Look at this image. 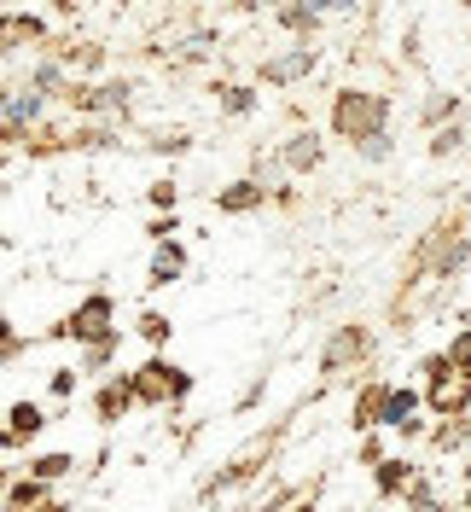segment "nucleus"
<instances>
[{
  "instance_id": "5701e85b",
  "label": "nucleus",
  "mask_w": 471,
  "mask_h": 512,
  "mask_svg": "<svg viewBox=\"0 0 471 512\" xmlns=\"http://www.w3.org/2000/svg\"><path fill=\"white\" fill-rule=\"evenodd\" d=\"M152 152H163V158H187L192 134H187V128H163V134H152Z\"/></svg>"
},
{
  "instance_id": "58836bf2",
  "label": "nucleus",
  "mask_w": 471,
  "mask_h": 512,
  "mask_svg": "<svg viewBox=\"0 0 471 512\" xmlns=\"http://www.w3.org/2000/svg\"><path fill=\"white\" fill-rule=\"evenodd\" d=\"M117 6H128V0H117Z\"/></svg>"
},
{
  "instance_id": "9b49d317",
  "label": "nucleus",
  "mask_w": 471,
  "mask_h": 512,
  "mask_svg": "<svg viewBox=\"0 0 471 512\" xmlns=\"http://www.w3.org/2000/svg\"><path fill=\"white\" fill-rule=\"evenodd\" d=\"M24 88H35V94H47L53 105H59V94L70 88V76H64V64L53 59V53H35L30 70H24Z\"/></svg>"
},
{
  "instance_id": "0eeeda50",
  "label": "nucleus",
  "mask_w": 471,
  "mask_h": 512,
  "mask_svg": "<svg viewBox=\"0 0 471 512\" xmlns=\"http://www.w3.org/2000/svg\"><path fill=\"white\" fill-rule=\"evenodd\" d=\"M268 18H274V30H280L285 41H314V35L326 30V24L314 18V6H309V0H280V6L268 12Z\"/></svg>"
},
{
  "instance_id": "c85d7f7f",
  "label": "nucleus",
  "mask_w": 471,
  "mask_h": 512,
  "mask_svg": "<svg viewBox=\"0 0 471 512\" xmlns=\"http://www.w3.org/2000/svg\"><path fill=\"white\" fill-rule=\"evenodd\" d=\"M146 198H152L157 210H175V198H181V187H175V181H152V187H146Z\"/></svg>"
},
{
  "instance_id": "4468645a",
  "label": "nucleus",
  "mask_w": 471,
  "mask_h": 512,
  "mask_svg": "<svg viewBox=\"0 0 471 512\" xmlns=\"http://www.w3.org/2000/svg\"><path fill=\"white\" fill-rule=\"evenodd\" d=\"M413 408H419V390H408V384H390L384 390V408H378V425H402V419H413Z\"/></svg>"
},
{
  "instance_id": "f8f14e48",
  "label": "nucleus",
  "mask_w": 471,
  "mask_h": 512,
  "mask_svg": "<svg viewBox=\"0 0 471 512\" xmlns=\"http://www.w3.org/2000/svg\"><path fill=\"white\" fill-rule=\"evenodd\" d=\"M128 408H134V384H128V373H123V379H105V384H99V396H94L99 425H117Z\"/></svg>"
},
{
  "instance_id": "72a5a7b5",
  "label": "nucleus",
  "mask_w": 471,
  "mask_h": 512,
  "mask_svg": "<svg viewBox=\"0 0 471 512\" xmlns=\"http://www.w3.org/2000/svg\"><path fill=\"white\" fill-rule=\"evenodd\" d=\"M280 0H233V12H274Z\"/></svg>"
},
{
  "instance_id": "7c9ffc66",
  "label": "nucleus",
  "mask_w": 471,
  "mask_h": 512,
  "mask_svg": "<svg viewBox=\"0 0 471 512\" xmlns=\"http://www.w3.org/2000/svg\"><path fill=\"white\" fill-rule=\"evenodd\" d=\"M146 233H152L157 245H163V239H175V233H181V222H175V210H169V216H157V222L146 227Z\"/></svg>"
},
{
  "instance_id": "2eb2a0df",
  "label": "nucleus",
  "mask_w": 471,
  "mask_h": 512,
  "mask_svg": "<svg viewBox=\"0 0 471 512\" xmlns=\"http://www.w3.org/2000/svg\"><path fill=\"white\" fill-rule=\"evenodd\" d=\"M181 268H187V251H181L175 239H163L157 256H152V280H146V286H169V280H181Z\"/></svg>"
},
{
  "instance_id": "6ab92c4d",
  "label": "nucleus",
  "mask_w": 471,
  "mask_h": 512,
  "mask_svg": "<svg viewBox=\"0 0 471 512\" xmlns=\"http://www.w3.org/2000/svg\"><path fill=\"white\" fill-rule=\"evenodd\" d=\"M6 507H12V512L47 507V483H35V478H24V483H6Z\"/></svg>"
},
{
  "instance_id": "39448f33",
  "label": "nucleus",
  "mask_w": 471,
  "mask_h": 512,
  "mask_svg": "<svg viewBox=\"0 0 471 512\" xmlns=\"http://www.w3.org/2000/svg\"><path fill=\"white\" fill-rule=\"evenodd\" d=\"M274 158H280L285 175H314V169L326 163V140H320L314 128L297 123V128H291V134L280 140V146H274Z\"/></svg>"
},
{
  "instance_id": "f257e3e1",
  "label": "nucleus",
  "mask_w": 471,
  "mask_h": 512,
  "mask_svg": "<svg viewBox=\"0 0 471 512\" xmlns=\"http://www.w3.org/2000/svg\"><path fill=\"white\" fill-rule=\"evenodd\" d=\"M396 117V94H384V88H361V82H344L338 94H332V111H326V128L355 146V140H367L378 128H390Z\"/></svg>"
},
{
  "instance_id": "7ed1b4c3",
  "label": "nucleus",
  "mask_w": 471,
  "mask_h": 512,
  "mask_svg": "<svg viewBox=\"0 0 471 512\" xmlns=\"http://www.w3.org/2000/svg\"><path fill=\"white\" fill-rule=\"evenodd\" d=\"M47 41H53V18L47 12L0 6V64L12 59V53H24V47H41L47 53Z\"/></svg>"
},
{
  "instance_id": "4be33fe9",
  "label": "nucleus",
  "mask_w": 471,
  "mask_h": 512,
  "mask_svg": "<svg viewBox=\"0 0 471 512\" xmlns=\"http://www.w3.org/2000/svg\"><path fill=\"white\" fill-rule=\"evenodd\" d=\"M70 466H76L70 454H41V460H30V478H35V483H59Z\"/></svg>"
},
{
  "instance_id": "a878e982",
  "label": "nucleus",
  "mask_w": 471,
  "mask_h": 512,
  "mask_svg": "<svg viewBox=\"0 0 471 512\" xmlns=\"http://www.w3.org/2000/svg\"><path fill=\"white\" fill-rule=\"evenodd\" d=\"M419 41H425V30H419V18H413L408 30H402V64H408V70H419V64H425V53H419Z\"/></svg>"
},
{
  "instance_id": "412c9836",
  "label": "nucleus",
  "mask_w": 471,
  "mask_h": 512,
  "mask_svg": "<svg viewBox=\"0 0 471 512\" xmlns=\"http://www.w3.org/2000/svg\"><path fill=\"white\" fill-rule=\"evenodd\" d=\"M384 390H390V384H367V390L355 396V425H361V431H367V425H378V408H384Z\"/></svg>"
},
{
  "instance_id": "4c0bfd02",
  "label": "nucleus",
  "mask_w": 471,
  "mask_h": 512,
  "mask_svg": "<svg viewBox=\"0 0 471 512\" xmlns=\"http://www.w3.org/2000/svg\"><path fill=\"white\" fill-rule=\"evenodd\" d=\"M460 6H466V12H471V0H460Z\"/></svg>"
},
{
  "instance_id": "dca6fc26",
  "label": "nucleus",
  "mask_w": 471,
  "mask_h": 512,
  "mask_svg": "<svg viewBox=\"0 0 471 512\" xmlns=\"http://www.w3.org/2000/svg\"><path fill=\"white\" fill-rule=\"evenodd\" d=\"M41 425H47V414H41L35 402H12V414H6V431H12V443H30Z\"/></svg>"
},
{
  "instance_id": "473e14b6",
  "label": "nucleus",
  "mask_w": 471,
  "mask_h": 512,
  "mask_svg": "<svg viewBox=\"0 0 471 512\" xmlns=\"http://www.w3.org/2000/svg\"><path fill=\"white\" fill-rule=\"evenodd\" d=\"M82 6H88V0H47V12H53V18H76Z\"/></svg>"
},
{
  "instance_id": "aec40b11",
  "label": "nucleus",
  "mask_w": 471,
  "mask_h": 512,
  "mask_svg": "<svg viewBox=\"0 0 471 512\" xmlns=\"http://www.w3.org/2000/svg\"><path fill=\"white\" fill-rule=\"evenodd\" d=\"M408 483H413L408 460H378V495H402Z\"/></svg>"
},
{
  "instance_id": "f3484780",
  "label": "nucleus",
  "mask_w": 471,
  "mask_h": 512,
  "mask_svg": "<svg viewBox=\"0 0 471 512\" xmlns=\"http://www.w3.org/2000/svg\"><path fill=\"white\" fill-rule=\"evenodd\" d=\"M349 152H355L361 163H390L396 158V128H378V134H367V140H355Z\"/></svg>"
},
{
  "instance_id": "ddd939ff",
  "label": "nucleus",
  "mask_w": 471,
  "mask_h": 512,
  "mask_svg": "<svg viewBox=\"0 0 471 512\" xmlns=\"http://www.w3.org/2000/svg\"><path fill=\"white\" fill-rule=\"evenodd\" d=\"M128 384H134V402L163 408V402H169V361H146L140 373H128Z\"/></svg>"
},
{
  "instance_id": "6e6552de",
  "label": "nucleus",
  "mask_w": 471,
  "mask_h": 512,
  "mask_svg": "<svg viewBox=\"0 0 471 512\" xmlns=\"http://www.w3.org/2000/svg\"><path fill=\"white\" fill-rule=\"evenodd\" d=\"M268 204V187L262 181H251V175H239V181H227V187L216 192V210L221 216H251V210H262Z\"/></svg>"
},
{
  "instance_id": "e433bc0d",
  "label": "nucleus",
  "mask_w": 471,
  "mask_h": 512,
  "mask_svg": "<svg viewBox=\"0 0 471 512\" xmlns=\"http://www.w3.org/2000/svg\"><path fill=\"white\" fill-rule=\"evenodd\" d=\"M262 512H285V507H262Z\"/></svg>"
},
{
  "instance_id": "1a4fd4ad",
  "label": "nucleus",
  "mask_w": 471,
  "mask_h": 512,
  "mask_svg": "<svg viewBox=\"0 0 471 512\" xmlns=\"http://www.w3.org/2000/svg\"><path fill=\"white\" fill-rule=\"evenodd\" d=\"M361 355H367V326H338L332 344H326V355H320V367H326V373H344L349 361H361Z\"/></svg>"
},
{
  "instance_id": "f03ea898",
  "label": "nucleus",
  "mask_w": 471,
  "mask_h": 512,
  "mask_svg": "<svg viewBox=\"0 0 471 512\" xmlns=\"http://www.w3.org/2000/svg\"><path fill=\"white\" fill-rule=\"evenodd\" d=\"M314 70H320V47L314 41H285L274 53H262L256 59V88H274V94H291V88H303Z\"/></svg>"
},
{
  "instance_id": "2f4dec72",
  "label": "nucleus",
  "mask_w": 471,
  "mask_h": 512,
  "mask_svg": "<svg viewBox=\"0 0 471 512\" xmlns=\"http://www.w3.org/2000/svg\"><path fill=\"white\" fill-rule=\"evenodd\" d=\"M47 390H53V396H76V373H70V367H59V373H53V384H47Z\"/></svg>"
},
{
  "instance_id": "bb28decb",
  "label": "nucleus",
  "mask_w": 471,
  "mask_h": 512,
  "mask_svg": "<svg viewBox=\"0 0 471 512\" xmlns=\"http://www.w3.org/2000/svg\"><path fill=\"white\" fill-rule=\"evenodd\" d=\"M314 18L326 24V18H349V12H361V0H309Z\"/></svg>"
},
{
  "instance_id": "a211bd4d",
  "label": "nucleus",
  "mask_w": 471,
  "mask_h": 512,
  "mask_svg": "<svg viewBox=\"0 0 471 512\" xmlns=\"http://www.w3.org/2000/svg\"><path fill=\"white\" fill-rule=\"evenodd\" d=\"M425 152L431 158H454V152H466V123H442V128H431V140H425Z\"/></svg>"
},
{
  "instance_id": "9d476101",
  "label": "nucleus",
  "mask_w": 471,
  "mask_h": 512,
  "mask_svg": "<svg viewBox=\"0 0 471 512\" xmlns=\"http://www.w3.org/2000/svg\"><path fill=\"white\" fill-rule=\"evenodd\" d=\"M442 123H466V99L448 94V88H431V94L419 99V128L431 134V128H442Z\"/></svg>"
},
{
  "instance_id": "c9c22d12",
  "label": "nucleus",
  "mask_w": 471,
  "mask_h": 512,
  "mask_svg": "<svg viewBox=\"0 0 471 512\" xmlns=\"http://www.w3.org/2000/svg\"><path fill=\"white\" fill-rule=\"evenodd\" d=\"M0 344H12V320L0 315Z\"/></svg>"
},
{
  "instance_id": "b1692460",
  "label": "nucleus",
  "mask_w": 471,
  "mask_h": 512,
  "mask_svg": "<svg viewBox=\"0 0 471 512\" xmlns=\"http://www.w3.org/2000/svg\"><path fill=\"white\" fill-rule=\"evenodd\" d=\"M442 361H448L460 379L471 373V326H466V332H454V344H448V355H442Z\"/></svg>"
},
{
  "instance_id": "393cba45",
  "label": "nucleus",
  "mask_w": 471,
  "mask_h": 512,
  "mask_svg": "<svg viewBox=\"0 0 471 512\" xmlns=\"http://www.w3.org/2000/svg\"><path fill=\"white\" fill-rule=\"evenodd\" d=\"M169 332H175V326H169V315H157V309H146V315H140V338H146V344H169Z\"/></svg>"
},
{
  "instance_id": "f704fd0d",
  "label": "nucleus",
  "mask_w": 471,
  "mask_h": 512,
  "mask_svg": "<svg viewBox=\"0 0 471 512\" xmlns=\"http://www.w3.org/2000/svg\"><path fill=\"white\" fill-rule=\"evenodd\" d=\"M6 99H12V82H0V123H6Z\"/></svg>"
},
{
  "instance_id": "c756f323",
  "label": "nucleus",
  "mask_w": 471,
  "mask_h": 512,
  "mask_svg": "<svg viewBox=\"0 0 471 512\" xmlns=\"http://www.w3.org/2000/svg\"><path fill=\"white\" fill-rule=\"evenodd\" d=\"M187 396H192V373L169 367V402H187Z\"/></svg>"
},
{
  "instance_id": "423d86ee",
  "label": "nucleus",
  "mask_w": 471,
  "mask_h": 512,
  "mask_svg": "<svg viewBox=\"0 0 471 512\" xmlns=\"http://www.w3.org/2000/svg\"><path fill=\"white\" fill-rule=\"evenodd\" d=\"M210 94H216V111L227 123H245V117L262 111V88H256V82H216Z\"/></svg>"
},
{
  "instance_id": "20e7f679",
  "label": "nucleus",
  "mask_w": 471,
  "mask_h": 512,
  "mask_svg": "<svg viewBox=\"0 0 471 512\" xmlns=\"http://www.w3.org/2000/svg\"><path fill=\"white\" fill-rule=\"evenodd\" d=\"M117 303H111V291H94V297H82L76 309H70V320H64L59 332L64 338H76V344H99V338H111L117 326Z\"/></svg>"
},
{
  "instance_id": "cd10ccee",
  "label": "nucleus",
  "mask_w": 471,
  "mask_h": 512,
  "mask_svg": "<svg viewBox=\"0 0 471 512\" xmlns=\"http://www.w3.org/2000/svg\"><path fill=\"white\" fill-rule=\"evenodd\" d=\"M419 373H425V390H437V384L454 379V367H448L442 355H425V367H419Z\"/></svg>"
}]
</instances>
